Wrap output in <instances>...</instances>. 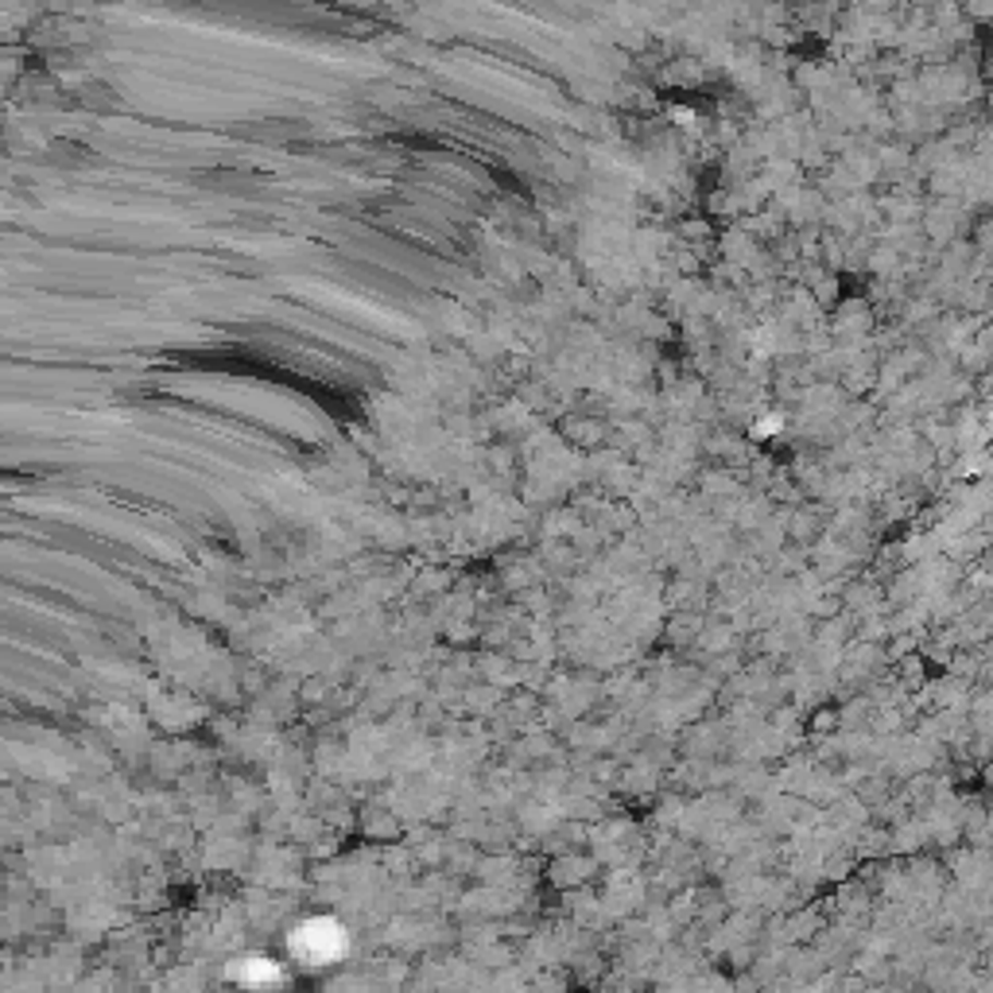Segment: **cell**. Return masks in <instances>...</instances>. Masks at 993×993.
Returning <instances> with one entry per match:
<instances>
[{"mask_svg": "<svg viewBox=\"0 0 993 993\" xmlns=\"http://www.w3.org/2000/svg\"><path fill=\"white\" fill-rule=\"evenodd\" d=\"M287 947H292V955L299 958L303 967H330V963H342V955L350 951V935L330 916H315V920H303L287 935Z\"/></svg>", "mask_w": 993, "mask_h": 993, "instance_id": "cell-1", "label": "cell"}, {"mask_svg": "<svg viewBox=\"0 0 993 993\" xmlns=\"http://www.w3.org/2000/svg\"><path fill=\"white\" fill-rule=\"evenodd\" d=\"M233 978H237L241 985H275V982H284V970H280V963H272V958L253 955V958L233 963Z\"/></svg>", "mask_w": 993, "mask_h": 993, "instance_id": "cell-2", "label": "cell"}]
</instances>
